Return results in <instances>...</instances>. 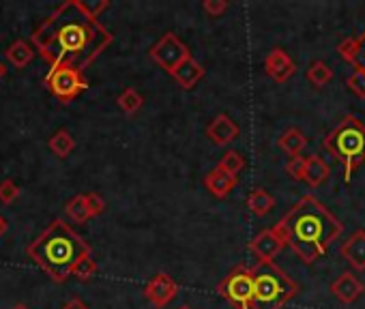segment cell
Returning <instances> with one entry per match:
<instances>
[{
  "label": "cell",
  "instance_id": "obj_23",
  "mask_svg": "<svg viewBox=\"0 0 365 309\" xmlns=\"http://www.w3.org/2000/svg\"><path fill=\"white\" fill-rule=\"evenodd\" d=\"M50 148L58 155V157H67L73 151V138L67 131H58L52 140H50Z\"/></svg>",
  "mask_w": 365,
  "mask_h": 309
},
{
  "label": "cell",
  "instance_id": "obj_35",
  "mask_svg": "<svg viewBox=\"0 0 365 309\" xmlns=\"http://www.w3.org/2000/svg\"><path fill=\"white\" fill-rule=\"evenodd\" d=\"M5 228H7V226H5V219H0V234L5 232Z\"/></svg>",
  "mask_w": 365,
  "mask_h": 309
},
{
  "label": "cell",
  "instance_id": "obj_19",
  "mask_svg": "<svg viewBox=\"0 0 365 309\" xmlns=\"http://www.w3.org/2000/svg\"><path fill=\"white\" fill-rule=\"evenodd\" d=\"M305 144H307V138L299 131V129H288L282 138H280V148L286 153V155H290V157H297L303 148H305Z\"/></svg>",
  "mask_w": 365,
  "mask_h": 309
},
{
  "label": "cell",
  "instance_id": "obj_8",
  "mask_svg": "<svg viewBox=\"0 0 365 309\" xmlns=\"http://www.w3.org/2000/svg\"><path fill=\"white\" fill-rule=\"evenodd\" d=\"M153 58L164 65L168 71H174L185 58H187V50L183 48V43L179 39H174L172 35H168L155 50H153Z\"/></svg>",
  "mask_w": 365,
  "mask_h": 309
},
{
  "label": "cell",
  "instance_id": "obj_33",
  "mask_svg": "<svg viewBox=\"0 0 365 309\" xmlns=\"http://www.w3.org/2000/svg\"><path fill=\"white\" fill-rule=\"evenodd\" d=\"M65 309H86V307H84V305H82L80 300H71V303H69V305H67Z\"/></svg>",
  "mask_w": 365,
  "mask_h": 309
},
{
  "label": "cell",
  "instance_id": "obj_2",
  "mask_svg": "<svg viewBox=\"0 0 365 309\" xmlns=\"http://www.w3.org/2000/svg\"><path fill=\"white\" fill-rule=\"evenodd\" d=\"M28 251L33 260L58 281L71 275L78 262L88 256L86 245L60 222H56Z\"/></svg>",
  "mask_w": 365,
  "mask_h": 309
},
{
  "label": "cell",
  "instance_id": "obj_28",
  "mask_svg": "<svg viewBox=\"0 0 365 309\" xmlns=\"http://www.w3.org/2000/svg\"><path fill=\"white\" fill-rule=\"evenodd\" d=\"M286 172H288L295 180H303V174H305V159H303L301 155L290 157V161L286 163Z\"/></svg>",
  "mask_w": 365,
  "mask_h": 309
},
{
  "label": "cell",
  "instance_id": "obj_30",
  "mask_svg": "<svg viewBox=\"0 0 365 309\" xmlns=\"http://www.w3.org/2000/svg\"><path fill=\"white\" fill-rule=\"evenodd\" d=\"M18 187L11 183V180H5V183H0V200L3 202H14L16 195H18Z\"/></svg>",
  "mask_w": 365,
  "mask_h": 309
},
{
  "label": "cell",
  "instance_id": "obj_14",
  "mask_svg": "<svg viewBox=\"0 0 365 309\" xmlns=\"http://www.w3.org/2000/svg\"><path fill=\"white\" fill-rule=\"evenodd\" d=\"M147 294H149V298L153 300V303H157V305H166L174 294H176V286L170 281V277L168 275H157L149 286H147Z\"/></svg>",
  "mask_w": 365,
  "mask_h": 309
},
{
  "label": "cell",
  "instance_id": "obj_32",
  "mask_svg": "<svg viewBox=\"0 0 365 309\" xmlns=\"http://www.w3.org/2000/svg\"><path fill=\"white\" fill-rule=\"evenodd\" d=\"M226 7H228L226 3H206V5H204V9H206L208 13H213V16L221 13V11H223Z\"/></svg>",
  "mask_w": 365,
  "mask_h": 309
},
{
  "label": "cell",
  "instance_id": "obj_15",
  "mask_svg": "<svg viewBox=\"0 0 365 309\" xmlns=\"http://www.w3.org/2000/svg\"><path fill=\"white\" fill-rule=\"evenodd\" d=\"M238 136V127L228 119V116H217L213 125L208 127V138L215 144H228Z\"/></svg>",
  "mask_w": 365,
  "mask_h": 309
},
{
  "label": "cell",
  "instance_id": "obj_4",
  "mask_svg": "<svg viewBox=\"0 0 365 309\" xmlns=\"http://www.w3.org/2000/svg\"><path fill=\"white\" fill-rule=\"evenodd\" d=\"M252 281L250 309H280L299 292V286L273 262H258L252 269Z\"/></svg>",
  "mask_w": 365,
  "mask_h": 309
},
{
  "label": "cell",
  "instance_id": "obj_9",
  "mask_svg": "<svg viewBox=\"0 0 365 309\" xmlns=\"http://www.w3.org/2000/svg\"><path fill=\"white\" fill-rule=\"evenodd\" d=\"M265 69H267V73H269L275 82H286V80H290V77L295 75L297 65H295V60H292L284 50L275 48V50L267 56Z\"/></svg>",
  "mask_w": 365,
  "mask_h": 309
},
{
  "label": "cell",
  "instance_id": "obj_11",
  "mask_svg": "<svg viewBox=\"0 0 365 309\" xmlns=\"http://www.w3.org/2000/svg\"><path fill=\"white\" fill-rule=\"evenodd\" d=\"M342 258L354 269L365 271V230H356L342 245Z\"/></svg>",
  "mask_w": 365,
  "mask_h": 309
},
{
  "label": "cell",
  "instance_id": "obj_24",
  "mask_svg": "<svg viewBox=\"0 0 365 309\" xmlns=\"http://www.w3.org/2000/svg\"><path fill=\"white\" fill-rule=\"evenodd\" d=\"M9 58H11V63L14 65H18V67H24V65H28L31 63V58H33V52H31V48L26 45V43H22V41H18V43H14L11 48H9Z\"/></svg>",
  "mask_w": 365,
  "mask_h": 309
},
{
  "label": "cell",
  "instance_id": "obj_5",
  "mask_svg": "<svg viewBox=\"0 0 365 309\" xmlns=\"http://www.w3.org/2000/svg\"><path fill=\"white\" fill-rule=\"evenodd\" d=\"M50 43L56 45V58L54 65L60 63V58H73L75 54H82L90 43V28L82 20L65 22L60 28H56L54 35H50Z\"/></svg>",
  "mask_w": 365,
  "mask_h": 309
},
{
  "label": "cell",
  "instance_id": "obj_39",
  "mask_svg": "<svg viewBox=\"0 0 365 309\" xmlns=\"http://www.w3.org/2000/svg\"><path fill=\"white\" fill-rule=\"evenodd\" d=\"M363 35H365V33H363Z\"/></svg>",
  "mask_w": 365,
  "mask_h": 309
},
{
  "label": "cell",
  "instance_id": "obj_16",
  "mask_svg": "<svg viewBox=\"0 0 365 309\" xmlns=\"http://www.w3.org/2000/svg\"><path fill=\"white\" fill-rule=\"evenodd\" d=\"M206 187L217 195V197H223V195H228L232 189H234V185H236V176H230V174H226L223 170H213L208 176H206Z\"/></svg>",
  "mask_w": 365,
  "mask_h": 309
},
{
  "label": "cell",
  "instance_id": "obj_12",
  "mask_svg": "<svg viewBox=\"0 0 365 309\" xmlns=\"http://www.w3.org/2000/svg\"><path fill=\"white\" fill-rule=\"evenodd\" d=\"M331 292L337 300L350 305L354 303L361 294H363V283L356 279V275H352L350 271L348 273H342L333 283H331Z\"/></svg>",
  "mask_w": 365,
  "mask_h": 309
},
{
  "label": "cell",
  "instance_id": "obj_26",
  "mask_svg": "<svg viewBox=\"0 0 365 309\" xmlns=\"http://www.w3.org/2000/svg\"><path fill=\"white\" fill-rule=\"evenodd\" d=\"M67 213H69V215H71V219H73V222H78V224H82V222H86V219L90 217L84 195H80V197H75L73 202H69Z\"/></svg>",
  "mask_w": 365,
  "mask_h": 309
},
{
  "label": "cell",
  "instance_id": "obj_36",
  "mask_svg": "<svg viewBox=\"0 0 365 309\" xmlns=\"http://www.w3.org/2000/svg\"><path fill=\"white\" fill-rule=\"evenodd\" d=\"M5 75V69H3V65H0V77H3Z\"/></svg>",
  "mask_w": 365,
  "mask_h": 309
},
{
  "label": "cell",
  "instance_id": "obj_38",
  "mask_svg": "<svg viewBox=\"0 0 365 309\" xmlns=\"http://www.w3.org/2000/svg\"><path fill=\"white\" fill-rule=\"evenodd\" d=\"M181 309H189V307H181Z\"/></svg>",
  "mask_w": 365,
  "mask_h": 309
},
{
  "label": "cell",
  "instance_id": "obj_18",
  "mask_svg": "<svg viewBox=\"0 0 365 309\" xmlns=\"http://www.w3.org/2000/svg\"><path fill=\"white\" fill-rule=\"evenodd\" d=\"M172 75L185 86V88H189V86H194L196 84V80L198 77H202V69H200V65L198 63H194L191 58H185L174 71H172Z\"/></svg>",
  "mask_w": 365,
  "mask_h": 309
},
{
  "label": "cell",
  "instance_id": "obj_17",
  "mask_svg": "<svg viewBox=\"0 0 365 309\" xmlns=\"http://www.w3.org/2000/svg\"><path fill=\"white\" fill-rule=\"evenodd\" d=\"M248 206H250V211L254 213V215H267L273 206H275V200H273V195L269 193V191H265V189H254L252 193H250V197H248Z\"/></svg>",
  "mask_w": 365,
  "mask_h": 309
},
{
  "label": "cell",
  "instance_id": "obj_1",
  "mask_svg": "<svg viewBox=\"0 0 365 309\" xmlns=\"http://www.w3.org/2000/svg\"><path fill=\"white\" fill-rule=\"evenodd\" d=\"M275 232L282 237L284 245H290L305 264H314L327 254L331 243L342 237L344 224L320 200L305 195L275 226Z\"/></svg>",
  "mask_w": 365,
  "mask_h": 309
},
{
  "label": "cell",
  "instance_id": "obj_34",
  "mask_svg": "<svg viewBox=\"0 0 365 309\" xmlns=\"http://www.w3.org/2000/svg\"><path fill=\"white\" fill-rule=\"evenodd\" d=\"M359 39H361V58L365 60V35H361ZM363 67H365V65H363Z\"/></svg>",
  "mask_w": 365,
  "mask_h": 309
},
{
  "label": "cell",
  "instance_id": "obj_37",
  "mask_svg": "<svg viewBox=\"0 0 365 309\" xmlns=\"http://www.w3.org/2000/svg\"><path fill=\"white\" fill-rule=\"evenodd\" d=\"M16 309H26V307H24V305H18V307H16Z\"/></svg>",
  "mask_w": 365,
  "mask_h": 309
},
{
  "label": "cell",
  "instance_id": "obj_31",
  "mask_svg": "<svg viewBox=\"0 0 365 309\" xmlns=\"http://www.w3.org/2000/svg\"><path fill=\"white\" fill-rule=\"evenodd\" d=\"M84 200H86V206H88V213L90 215H99L103 211V202L97 195H86Z\"/></svg>",
  "mask_w": 365,
  "mask_h": 309
},
{
  "label": "cell",
  "instance_id": "obj_6",
  "mask_svg": "<svg viewBox=\"0 0 365 309\" xmlns=\"http://www.w3.org/2000/svg\"><path fill=\"white\" fill-rule=\"evenodd\" d=\"M221 294L228 296L238 309H250L252 305V271L250 269H236L223 283H221Z\"/></svg>",
  "mask_w": 365,
  "mask_h": 309
},
{
  "label": "cell",
  "instance_id": "obj_29",
  "mask_svg": "<svg viewBox=\"0 0 365 309\" xmlns=\"http://www.w3.org/2000/svg\"><path fill=\"white\" fill-rule=\"evenodd\" d=\"M73 273H75V275H80L82 279H88V277H92V275H95V262L86 256V258H82V260L78 262V266L73 269Z\"/></svg>",
  "mask_w": 365,
  "mask_h": 309
},
{
  "label": "cell",
  "instance_id": "obj_27",
  "mask_svg": "<svg viewBox=\"0 0 365 309\" xmlns=\"http://www.w3.org/2000/svg\"><path fill=\"white\" fill-rule=\"evenodd\" d=\"M118 103H120V108H123L125 112H136L140 106H142V97L134 90V88H129V90H125L123 94L118 97Z\"/></svg>",
  "mask_w": 365,
  "mask_h": 309
},
{
  "label": "cell",
  "instance_id": "obj_13",
  "mask_svg": "<svg viewBox=\"0 0 365 309\" xmlns=\"http://www.w3.org/2000/svg\"><path fill=\"white\" fill-rule=\"evenodd\" d=\"M329 174H331V170H329V166H327V161H324L322 157L312 155V157L305 159V174H303V180H305L307 185L320 187V185L327 183Z\"/></svg>",
  "mask_w": 365,
  "mask_h": 309
},
{
  "label": "cell",
  "instance_id": "obj_7",
  "mask_svg": "<svg viewBox=\"0 0 365 309\" xmlns=\"http://www.w3.org/2000/svg\"><path fill=\"white\" fill-rule=\"evenodd\" d=\"M86 84L80 80L78 71L71 67H56L50 73V88L54 94H58L60 99H71L75 97Z\"/></svg>",
  "mask_w": 365,
  "mask_h": 309
},
{
  "label": "cell",
  "instance_id": "obj_20",
  "mask_svg": "<svg viewBox=\"0 0 365 309\" xmlns=\"http://www.w3.org/2000/svg\"><path fill=\"white\" fill-rule=\"evenodd\" d=\"M331 77H333V71H331V67H329L327 63H322V60L312 63L310 69H307V80H310L316 88L327 86V84L331 82Z\"/></svg>",
  "mask_w": 365,
  "mask_h": 309
},
{
  "label": "cell",
  "instance_id": "obj_10",
  "mask_svg": "<svg viewBox=\"0 0 365 309\" xmlns=\"http://www.w3.org/2000/svg\"><path fill=\"white\" fill-rule=\"evenodd\" d=\"M284 247V241L282 237L273 230H265L260 232L254 241H252V251L256 254V258L260 262H273V258L282 251Z\"/></svg>",
  "mask_w": 365,
  "mask_h": 309
},
{
  "label": "cell",
  "instance_id": "obj_22",
  "mask_svg": "<svg viewBox=\"0 0 365 309\" xmlns=\"http://www.w3.org/2000/svg\"><path fill=\"white\" fill-rule=\"evenodd\" d=\"M243 168H245V159H243V155L236 153V151L226 153V157H223L221 163H219V170H223V172L230 174V176H236Z\"/></svg>",
  "mask_w": 365,
  "mask_h": 309
},
{
  "label": "cell",
  "instance_id": "obj_21",
  "mask_svg": "<svg viewBox=\"0 0 365 309\" xmlns=\"http://www.w3.org/2000/svg\"><path fill=\"white\" fill-rule=\"evenodd\" d=\"M337 54L346 60V63H350V65H359V58H361V39L356 37H346L339 45H337Z\"/></svg>",
  "mask_w": 365,
  "mask_h": 309
},
{
  "label": "cell",
  "instance_id": "obj_3",
  "mask_svg": "<svg viewBox=\"0 0 365 309\" xmlns=\"http://www.w3.org/2000/svg\"><path fill=\"white\" fill-rule=\"evenodd\" d=\"M324 151L344 166V176L350 180L352 172L365 161V125L356 116H346L324 138Z\"/></svg>",
  "mask_w": 365,
  "mask_h": 309
},
{
  "label": "cell",
  "instance_id": "obj_25",
  "mask_svg": "<svg viewBox=\"0 0 365 309\" xmlns=\"http://www.w3.org/2000/svg\"><path fill=\"white\" fill-rule=\"evenodd\" d=\"M348 88H350L359 99H365V67H363V65H356L354 71L350 73V77H348Z\"/></svg>",
  "mask_w": 365,
  "mask_h": 309
}]
</instances>
